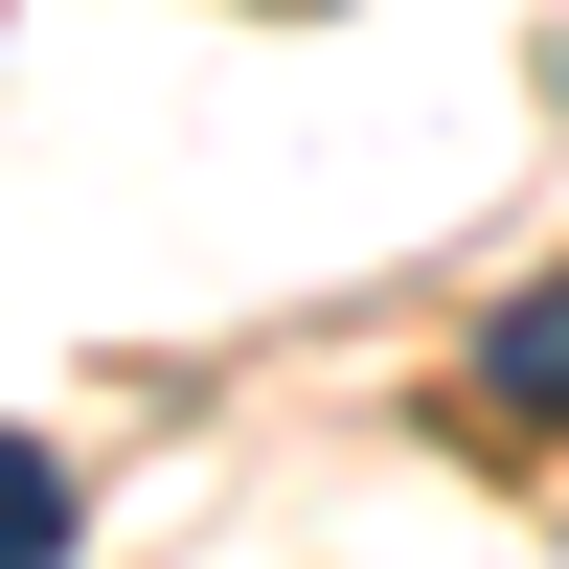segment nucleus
Segmentation results:
<instances>
[{"mask_svg": "<svg viewBox=\"0 0 569 569\" xmlns=\"http://www.w3.org/2000/svg\"><path fill=\"white\" fill-rule=\"evenodd\" d=\"M479 410H569V273H547V297L479 342Z\"/></svg>", "mask_w": 569, "mask_h": 569, "instance_id": "f257e3e1", "label": "nucleus"}, {"mask_svg": "<svg viewBox=\"0 0 569 569\" xmlns=\"http://www.w3.org/2000/svg\"><path fill=\"white\" fill-rule=\"evenodd\" d=\"M0 569H69V456L0 433Z\"/></svg>", "mask_w": 569, "mask_h": 569, "instance_id": "f03ea898", "label": "nucleus"}]
</instances>
